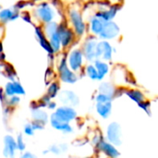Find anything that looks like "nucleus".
<instances>
[{
    "label": "nucleus",
    "mask_w": 158,
    "mask_h": 158,
    "mask_svg": "<svg viewBox=\"0 0 158 158\" xmlns=\"http://www.w3.org/2000/svg\"><path fill=\"white\" fill-rule=\"evenodd\" d=\"M95 109L96 112L98 113V115L106 119L109 118L111 111H112V102H107V103H96L95 106Z\"/></svg>",
    "instance_id": "aec40b11"
},
{
    "label": "nucleus",
    "mask_w": 158,
    "mask_h": 158,
    "mask_svg": "<svg viewBox=\"0 0 158 158\" xmlns=\"http://www.w3.org/2000/svg\"><path fill=\"white\" fill-rule=\"evenodd\" d=\"M108 1H115V0H108Z\"/></svg>",
    "instance_id": "864d4df0"
},
{
    "label": "nucleus",
    "mask_w": 158,
    "mask_h": 158,
    "mask_svg": "<svg viewBox=\"0 0 158 158\" xmlns=\"http://www.w3.org/2000/svg\"><path fill=\"white\" fill-rule=\"evenodd\" d=\"M117 1H118V4H120L121 2H123V0H117Z\"/></svg>",
    "instance_id": "8fccbe9b"
},
{
    "label": "nucleus",
    "mask_w": 158,
    "mask_h": 158,
    "mask_svg": "<svg viewBox=\"0 0 158 158\" xmlns=\"http://www.w3.org/2000/svg\"><path fill=\"white\" fill-rule=\"evenodd\" d=\"M85 73L87 74V76L93 80V81H97L98 78V74H97V70L95 69V67L94 66V64H90L85 68Z\"/></svg>",
    "instance_id": "c85d7f7f"
},
{
    "label": "nucleus",
    "mask_w": 158,
    "mask_h": 158,
    "mask_svg": "<svg viewBox=\"0 0 158 158\" xmlns=\"http://www.w3.org/2000/svg\"><path fill=\"white\" fill-rule=\"evenodd\" d=\"M5 61H6V56H5V54L1 53L0 54V63H4Z\"/></svg>",
    "instance_id": "de8ad7c7"
},
{
    "label": "nucleus",
    "mask_w": 158,
    "mask_h": 158,
    "mask_svg": "<svg viewBox=\"0 0 158 158\" xmlns=\"http://www.w3.org/2000/svg\"><path fill=\"white\" fill-rule=\"evenodd\" d=\"M86 158H93V157H86Z\"/></svg>",
    "instance_id": "5fc2aeb1"
},
{
    "label": "nucleus",
    "mask_w": 158,
    "mask_h": 158,
    "mask_svg": "<svg viewBox=\"0 0 158 158\" xmlns=\"http://www.w3.org/2000/svg\"><path fill=\"white\" fill-rule=\"evenodd\" d=\"M35 34H36V38H37L40 45L48 53V55H54L53 54V51L51 49V46L49 44L48 39L44 35V33L43 29H42L41 26H36L35 27Z\"/></svg>",
    "instance_id": "f3484780"
},
{
    "label": "nucleus",
    "mask_w": 158,
    "mask_h": 158,
    "mask_svg": "<svg viewBox=\"0 0 158 158\" xmlns=\"http://www.w3.org/2000/svg\"><path fill=\"white\" fill-rule=\"evenodd\" d=\"M58 75L60 81L65 83L73 84L78 81V75L73 72L68 66L66 54L63 55L58 63Z\"/></svg>",
    "instance_id": "f257e3e1"
},
{
    "label": "nucleus",
    "mask_w": 158,
    "mask_h": 158,
    "mask_svg": "<svg viewBox=\"0 0 158 158\" xmlns=\"http://www.w3.org/2000/svg\"><path fill=\"white\" fill-rule=\"evenodd\" d=\"M69 19L72 25V31L75 35L81 37L86 31V23L83 20L82 15L78 9L72 8L69 11Z\"/></svg>",
    "instance_id": "7ed1b4c3"
},
{
    "label": "nucleus",
    "mask_w": 158,
    "mask_h": 158,
    "mask_svg": "<svg viewBox=\"0 0 158 158\" xmlns=\"http://www.w3.org/2000/svg\"><path fill=\"white\" fill-rule=\"evenodd\" d=\"M31 125L32 126V128H33L34 131H42V130L44 129V126H45L43 123L38 122V121H34V120L31 123Z\"/></svg>",
    "instance_id": "4c0bfd02"
},
{
    "label": "nucleus",
    "mask_w": 158,
    "mask_h": 158,
    "mask_svg": "<svg viewBox=\"0 0 158 158\" xmlns=\"http://www.w3.org/2000/svg\"><path fill=\"white\" fill-rule=\"evenodd\" d=\"M1 70H2V63H0V73H1Z\"/></svg>",
    "instance_id": "3c124183"
},
{
    "label": "nucleus",
    "mask_w": 158,
    "mask_h": 158,
    "mask_svg": "<svg viewBox=\"0 0 158 158\" xmlns=\"http://www.w3.org/2000/svg\"><path fill=\"white\" fill-rule=\"evenodd\" d=\"M95 148L99 152L104 153L108 158H118L120 156V153L118 152L117 147L105 140H103L100 143H98L95 146Z\"/></svg>",
    "instance_id": "f8f14e48"
},
{
    "label": "nucleus",
    "mask_w": 158,
    "mask_h": 158,
    "mask_svg": "<svg viewBox=\"0 0 158 158\" xmlns=\"http://www.w3.org/2000/svg\"><path fill=\"white\" fill-rule=\"evenodd\" d=\"M121 9V4H114V5H110L109 7L106 8V9H100L98 10L94 16L101 19L102 20H104L105 22L107 21H111L117 15V13Z\"/></svg>",
    "instance_id": "9d476101"
},
{
    "label": "nucleus",
    "mask_w": 158,
    "mask_h": 158,
    "mask_svg": "<svg viewBox=\"0 0 158 158\" xmlns=\"http://www.w3.org/2000/svg\"><path fill=\"white\" fill-rule=\"evenodd\" d=\"M119 31H120L119 26L116 22H114L112 20L111 21H107V22L105 23L103 31H101V33L99 34L98 37L103 39L104 41L115 39L119 34Z\"/></svg>",
    "instance_id": "1a4fd4ad"
},
{
    "label": "nucleus",
    "mask_w": 158,
    "mask_h": 158,
    "mask_svg": "<svg viewBox=\"0 0 158 158\" xmlns=\"http://www.w3.org/2000/svg\"><path fill=\"white\" fill-rule=\"evenodd\" d=\"M47 150H48L49 153H52V154H54V155H56V156H59V155H61L62 153L67 152V150H68V144H66V143L53 144V145H51Z\"/></svg>",
    "instance_id": "bb28decb"
},
{
    "label": "nucleus",
    "mask_w": 158,
    "mask_h": 158,
    "mask_svg": "<svg viewBox=\"0 0 158 158\" xmlns=\"http://www.w3.org/2000/svg\"><path fill=\"white\" fill-rule=\"evenodd\" d=\"M95 101L96 103H107V102H112L113 98L103 94H98L95 96Z\"/></svg>",
    "instance_id": "72a5a7b5"
},
{
    "label": "nucleus",
    "mask_w": 158,
    "mask_h": 158,
    "mask_svg": "<svg viewBox=\"0 0 158 158\" xmlns=\"http://www.w3.org/2000/svg\"><path fill=\"white\" fill-rule=\"evenodd\" d=\"M21 18L23 20H25L28 23H31V16L28 12H23L21 15Z\"/></svg>",
    "instance_id": "79ce46f5"
},
{
    "label": "nucleus",
    "mask_w": 158,
    "mask_h": 158,
    "mask_svg": "<svg viewBox=\"0 0 158 158\" xmlns=\"http://www.w3.org/2000/svg\"><path fill=\"white\" fill-rule=\"evenodd\" d=\"M103 140H104V138H103L102 134H101V133H99V134L94 135V139L92 140V143H93V144H94V146H96V145H97L98 143H100Z\"/></svg>",
    "instance_id": "58836bf2"
},
{
    "label": "nucleus",
    "mask_w": 158,
    "mask_h": 158,
    "mask_svg": "<svg viewBox=\"0 0 158 158\" xmlns=\"http://www.w3.org/2000/svg\"><path fill=\"white\" fill-rule=\"evenodd\" d=\"M83 59L84 56L81 49H74L67 56V63L73 72H79L82 69Z\"/></svg>",
    "instance_id": "39448f33"
},
{
    "label": "nucleus",
    "mask_w": 158,
    "mask_h": 158,
    "mask_svg": "<svg viewBox=\"0 0 158 158\" xmlns=\"http://www.w3.org/2000/svg\"><path fill=\"white\" fill-rule=\"evenodd\" d=\"M59 89H60V87H59L58 82H56V81H52V82L49 84V86H48L47 94H47L51 99H53V98H55V97H56V96L58 95V94H59Z\"/></svg>",
    "instance_id": "cd10ccee"
},
{
    "label": "nucleus",
    "mask_w": 158,
    "mask_h": 158,
    "mask_svg": "<svg viewBox=\"0 0 158 158\" xmlns=\"http://www.w3.org/2000/svg\"><path fill=\"white\" fill-rule=\"evenodd\" d=\"M57 118L63 120L64 122L69 123L70 121L77 118V112L73 107L70 106H60L57 107L55 113H53Z\"/></svg>",
    "instance_id": "9b49d317"
},
{
    "label": "nucleus",
    "mask_w": 158,
    "mask_h": 158,
    "mask_svg": "<svg viewBox=\"0 0 158 158\" xmlns=\"http://www.w3.org/2000/svg\"><path fill=\"white\" fill-rule=\"evenodd\" d=\"M3 49H4V48H3V44H2V43L0 42V54L3 53Z\"/></svg>",
    "instance_id": "09e8293b"
},
{
    "label": "nucleus",
    "mask_w": 158,
    "mask_h": 158,
    "mask_svg": "<svg viewBox=\"0 0 158 158\" xmlns=\"http://www.w3.org/2000/svg\"><path fill=\"white\" fill-rule=\"evenodd\" d=\"M58 34L60 39L61 47L66 49L71 45L75 39V33L74 31L68 26L67 21H62L61 23H58Z\"/></svg>",
    "instance_id": "20e7f679"
},
{
    "label": "nucleus",
    "mask_w": 158,
    "mask_h": 158,
    "mask_svg": "<svg viewBox=\"0 0 158 158\" xmlns=\"http://www.w3.org/2000/svg\"><path fill=\"white\" fill-rule=\"evenodd\" d=\"M13 86H14L15 95H24L25 94V90L19 81H13Z\"/></svg>",
    "instance_id": "473e14b6"
},
{
    "label": "nucleus",
    "mask_w": 158,
    "mask_h": 158,
    "mask_svg": "<svg viewBox=\"0 0 158 158\" xmlns=\"http://www.w3.org/2000/svg\"><path fill=\"white\" fill-rule=\"evenodd\" d=\"M50 124L55 130L62 131L63 133H71L73 131V129L69 123L64 122L63 120L57 118L54 114H52L50 117Z\"/></svg>",
    "instance_id": "2eb2a0df"
},
{
    "label": "nucleus",
    "mask_w": 158,
    "mask_h": 158,
    "mask_svg": "<svg viewBox=\"0 0 158 158\" xmlns=\"http://www.w3.org/2000/svg\"><path fill=\"white\" fill-rule=\"evenodd\" d=\"M23 132L27 135V136H32L35 132V131L33 130L32 126L31 125V123H28L24 126L23 128Z\"/></svg>",
    "instance_id": "e433bc0d"
},
{
    "label": "nucleus",
    "mask_w": 158,
    "mask_h": 158,
    "mask_svg": "<svg viewBox=\"0 0 158 158\" xmlns=\"http://www.w3.org/2000/svg\"><path fill=\"white\" fill-rule=\"evenodd\" d=\"M48 109H50V110H54V109H56V104L55 103V102H50V103H48L47 104V106H46Z\"/></svg>",
    "instance_id": "49530a36"
},
{
    "label": "nucleus",
    "mask_w": 158,
    "mask_h": 158,
    "mask_svg": "<svg viewBox=\"0 0 158 158\" xmlns=\"http://www.w3.org/2000/svg\"><path fill=\"white\" fill-rule=\"evenodd\" d=\"M43 31L44 33V35L46 36V38H48L49 36H51L52 34H54L55 32L57 31L58 30V23L56 21H51L49 23L44 24V27H42Z\"/></svg>",
    "instance_id": "393cba45"
},
{
    "label": "nucleus",
    "mask_w": 158,
    "mask_h": 158,
    "mask_svg": "<svg viewBox=\"0 0 158 158\" xmlns=\"http://www.w3.org/2000/svg\"><path fill=\"white\" fill-rule=\"evenodd\" d=\"M98 91H99V94H106V95L110 96V97L113 98L114 97V93H115V87L109 82H103L99 86Z\"/></svg>",
    "instance_id": "a878e982"
},
{
    "label": "nucleus",
    "mask_w": 158,
    "mask_h": 158,
    "mask_svg": "<svg viewBox=\"0 0 158 158\" xmlns=\"http://www.w3.org/2000/svg\"><path fill=\"white\" fill-rule=\"evenodd\" d=\"M139 105V107L140 108H142V109H143L148 115H150V108H151V104H150V102H148V101H143V102H141L140 104H138Z\"/></svg>",
    "instance_id": "c9c22d12"
},
{
    "label": "nucleus",
    "mask_w": 158,
    "mask_h": 158,
    "mask_svg": "<svg viewBox=\"0 0 158 158\" xmlns=\"http://www.w3.org/2000/svg\"><path fill=\"white\" fill-rule=\"evenodd\" d=\"M19 102H20V98L19 97V95H13V96H10L9 98H6L5 104L8 107H15L16 106L19 105Z\"/></svg>",
    "instance_id": "7c9ffc66"
},
{
    "label": "nucleus",
    "mask_w": 158,
    "mask_h": 158,
    "mask_svg": "<svg viewBox=\"0 0 158 158\" xmlns=\"http://www.w3.org/2000/svg\"><path fill=\"white\" fill-rule=\"evenodd\" d=\"M105 21L102 20L101 19L94 16L93 18H91L90 21H89V29L91 33L94 36H99V34L101 33V31H103V28L105 26Z\"/></svg>",
    "instance_id": "a211bd4d"
},
{
    "label": "nucleus",
    "mask_w": 158,
    "mask_h": 158,
    "mask_svg": "<svg viewBox=\"0 0 158 158\" xmlns=\"http://www.w3.org/2000/svg\"><path fill=\"white\" fill-rule=\"evenodd\" d=\"M15 142H16V145H17V150H19V152H24L26 149V143H25L22 134H19L17 139L15 140Z\"/></svg>",
    "instance_id": "c756f323"
},
{
    "label": "nucleus",
    "mask_w": 158,
    "mask_h": 158,
    "mask_svg": "<svg viewBox=\"0 0 158 158\" xmlns=\"http://www.w3.org/2000/svg\"><path fill=\"white\" fill-rule=\"evenodd\" d=\"M48 42L49 44L51 46V49L53 51V54H56L61 50V44H60V39H59V34L58 31L55 32L54 34H52L51 36H49L48 38Z\"/></svg>",
    "instance_id": "412c9836"
},
{
    "label": "nucleus",
    "mask_w": 158,
    "mask_h": 158,
    "mask_svg": "<svg viewBox=\"0 0 158 158\" xmlns=\"http://www.w3.org/2000/svg\"><path fill=\"white\" fill-rule=\"evenodd\" d=\"M19 158H37V157H36V156H35V155H33V154H31V153H30V152H25V153H23V154L20 156V157Z\"/></svg>",
    "instance_id": "37998d69"
},
{
    "label": "nucleus",
    "mask_w": 158,
    "mask_h": 158,
    "mask_svg": "<svg viewBox=\"0 0 158 158\" xmlns=\"http://www.w3.org/2000/svg\"><path fill=\"white\" fill-rule=\"evenodd\" d=\"M40 101H41L42 103L45 104V105H46V106H47V104L51 102V98H50L47 94H45V95H44V96L40 99Z\"/></svg>",
    "instance_id": "c03bdc74"
},
{
    "label": "nucleus",
    "mask_w": 158,
    "mask_h": 158,
    "mask_svg": "<svg viewBox=\"0 0 158 158\" xmlns=\"http://www.w3.org/2000/svg\"><path fill=\"white\" fill-rule=\"evenodd\" d=\"M96 44H97V42H96L95 36L92 35L86 39V41L83 44L82 50H81L83 56H84V58H86V60L93 62L96 59V56H95Z\"/></svg>",
    "instance_id": "6e6552de"
},
{
    "label": "nucleus",
    "mask_w": 158,
    "mask_h": 158,
    "mask_svg": "<svg viewBox=\"0 0 158 158\" xmlns=\"http://www.w3.org/2000/svg\"><path fill=\"white\" fill-rule=\"evenodd\" d=\"M125 94L129 96V98L137 103V104H140L141 102L144 101L145 100V97H144V94L140 91V90H137V89H130V90H126L125 92Z\"/></svg>",
    "instance_id": "4be33fe9"
},
{
    "label": "nucleus",
    "mask_w": 158,
    "mask_h": 158,
    "mask_svg": "<svg viewBox=\"0 0 158 158\" xmlns=\"http://www.w3.org/2000/svg\"><path fill=\"white\" fill-rule=\"evenodd\" d=\"M31 118H33L34 121L41 122L44 125H45L48 122V116H47L46 112H44V110H42L40 108L31 110Z\"/></svg>",
    "instance_id": "b1692460"
},
{
    "label": "nucleus",
    "mask_w": 158,
    "mask_h": 158,
    "mask_svg": "<svg viewBox=\"0 0 158 158\" xmlns=\"http://www.w3.org/2000/svg\"><path fill=\"white\" fill-rule=\"evenodd\" d=\"M1 9H2V6L0 5V10H1Z\"/></svg>",
    "instance_id": "603ef678"
},
{
    "label": "nucleus",
    "mask_w": 158,
    "mask_h": 158,
    "mask_svg": "<svg viewBox=\"0 0 158 158\" xmlns=\"http://www.w3.org/2000/svg\"><path fill=\"white\" fill-rule=\"evenodd\" d=\"M2 69H3V73L7 78L10 81H15L17 78V73L13 66L9 63H2Z\"/></svg>",
    "instance_id": "5701e85b"
},
{
    "label": "nucleus",
    "mask_w": 158,
    "mask_h": 158,
    "mask_svg": "<svg viewBox=\"0 0 158 158\" xmlns=\"http://www.w3.org/2000/svg\"><path fill=\"white\" fill-rule=\"evenodd\" d=\"M54 78H56V74L54 73L52 69H47L46 72H45V82L46 85H49V83L54 80Z\"/></svg>",
    "instance_id": "f704fd0d"
},
{
    "label": "nucleus",
    "mask_w": 158,
    "mask_h": 158,
    "mask_svg": "<svg viewBox=\"0 0 158 158\" xmlns=\"http://www.w3.org/2000/svg\"><path fill=\"white\" fill-rule=\"evenodd\" d=\"M34 16L43 24H46L51 21H54V19L56 17V11L54 10L51 5L46 2H43L38 5L34 9Z\"/></svg>",
    "instance_id": "f03ea898"
},
{
    "label": "nucleus",
    "mask_w": 158,
    "mask_h": 158,
    "mask_svg": "<svg viewBox=\"0 0 158 158\" xmlns=\"http://www.w3.org/2000/svg\"><path fill=\"white\" fill-rule=\"evenodd\" d=\"M94 62V66L95 67L98 74L97 81H102L109 72V65L101 59H95Z\"/></svg>",
    "instance_id": "6ab92c4d"
},
{
    "label": "nucleus",
    "mask_w": 158,
    "mask_h": 158,
    "mask_svg": "<svg viewBox=\"0 0 158 158\" xmlns=\"http://www.w3.org/2000/svg\"><path fill=\"white\" fill-rule=\"evenodd\" d=\"M121 127L117 122H112L108 125L106 129V139L107 142L113 144L114 146L121 145Z\"/></svg>",
    "instance_id": "0eeeda50"
},
{
    "label": "nucleus",
    "mask_w": 158,
    "mask_h": 158,
    "mask_svg": "<svg viewBox=\"0 0 158 158\" xmlns=\"http://www.w3.org/2000/svg\"><path fill=\"white\" fill-rule=\"evenodd\" d=\"M126 90H127V89H124V88H118V89H115V93H114V97H113V98L121 96L122 94H125Z\"/></svg>",
    "instance_id": "a19ab883"
},
{
    "label": "nucleus",
    "mask_w": 158,
    "mask_h": 158,
    "mask_svg": "<svg viewBox=\"0 0 158 158\" xmlns=\"http://www.w3.org/2000/svg\"><path fill=\"white\" fill-rule=\"evenodd\" d=\"M26 6H27V2H25V1H19V2H18V3L13 6V8L16 9V10H18V11H19L20 9L24 8Z\"/></svg>",
    "instance_id": "ea45409f"
},
{
    "label": "nucleus",
    "mask_w": 158,
    "mask_h": 158,
    "mask_svg": "<svg viewBox=\"0 0 158 158\" xmlns=\"http://www.w3.org/2000/svg\"><path fill=\"white\" fill-rule=\"evenodd\" d=\"M86 1H90V0H86Z\"/></svg>",
    "instance_id": "6e6d98bb"
},
{
    "label": "nucleus",
    "mask_w": 158,
    "mask_h": 158,
    "mask_svg": "<svg viewBox=\"0 0 158 158\" xmlns=\"http://www.w3.org/2000/svg\"><path fill=\"white\" fill-rule=\"evenodd\" d=\"M4 93L6 97H10L15 95V91H14V86H13V81H8L4 89Z\"/></svg>",
    "instance_id": "2f4dec72"
},
{
    "label": "nucleus",
    "mask_w": 158,
    "mask_h": 158,
    "mask_svg": "<svg viewBox=\"0 0 158 158\" xmlns=\"http://www.w3.org/2000/svg\"><path fill=\"white\" fill-rule=\"evenodd\" d=\"M16 152H17V145H16L15 139L10 135H6L4 138L3 156L6 158H15Z\"/></svg>",
    "instance_id": "4468645a"
},
{
    "label": "nucleus",
    "mask_w": 158,
    "mask_h": 158,
    "mask_svg": "<svg viewBox=\"0 0 158 158\" xmlns=\"http://www.w3.org/2000/svg\"><path fill=\"white\" fill-rule=\"evenodd\" d=\"M113 53H116V48H114L107 41H102L97 43L95 56L96 59H103L105 61H109L112 59Z\"/></svg>",
    "instance_id": "423d86ee"
},
{
    "label": "nucleus",
    "mask_w": 158,
    "mask_h": 158,
    "mask_svg": "<svg viewBox=\"0 0 158 158\" xmlns=\"http://www.w3.org/2000/svg\"><path fill=\"white\" fill-rule=\"evenodd\" d=\"M59 101L63 103L66 106H76L80 103L78 95L72 91H62L59 94Z\"/></svg>",
    "instance_id": "ddd939ff"
},
{
    "label": "nucleus",
    "mask_w": 158,
    "mask_h": 158,
    "mask_svg": "<svg viewBox=\"0 0 158 158\" xmlns=\"http://www.w3.org/2000/svg\"><path fill=\"white\" fill-rule=\"evenodd\" d=\"M6 100V96L4 93V90H3V88H0V101L2 104H5Z\"/></svg>",
    "instance_id": "a18cd8bd"
},
{
    "label": "nucleus",
    "mask_w": 158,
    "mask_h": 158,
    "mask_svg": "<svg viewBox=\"0 0 158 158\" xmlns=\"http://www.w3.org/2000/svg\"><path fill=\"white\" fill-rule=\"evenodd\" d=\"M19 17V11L12 8H2L0 10V23L5 24L9 21H14Z\"/></svg>",
    "instance_id": "dca6fc26"
}]
</instances>
